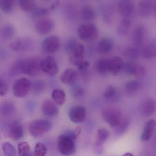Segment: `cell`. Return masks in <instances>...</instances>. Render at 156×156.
Here are the masks:
<instances>
[{"mask_svg":"<svg viewBox=\"0 0 156 156\" xmlns=\"http://www.w3.org/2000/svg\"><path fill=\"white\" fill-rule=\"evenodd\" d=\"M40 61L36 59H27L17 61L12 68V75L23 74L28 76H36L41 71Z\"/></svg>","mask_w":156,"mask_h":156,"instance_id":"cell-1","label":"cell"},{"mask_svg":"<svg viewBox=\"0 0 156 156\" xmlns=\"http://www.w3.org/2000/svg\"><path fill=\"white\" fill-rule=\"evenodd\" d=\"M76 137L72 131L60 135L58 138V148L63 155L70 156L76 152Z\"/></svg>","mask_w":156,"mask_h":156,"instance_id":"cell-2","label":"cell"},{"mask_svg":"<svg viewBox=\"0 0 156 156\" xmlns=\"http://www.w3.org/2000/svg\"><path fill=\"white\" fill-rule=\"evenodd\" d=\"M77 33L80 39L90 42L97 38L99 31L96 25L91 22H85L79 27Z\"/></svg>","mask_w":156,"mask_h":156,"instance_id":"cell-3","label":"cell"},{"mask_svg":"<svg viewBox=\"0 0 156 156\" xmlns=\"http://www.w3.org/2000/svg\"><path fill=\"white\" fill-rule=\"evenodd\" d=\"M101 115L104 121L114 128L120 124L124 117L122 112L114 107L104 108L102 112Z\"/></svg>","mask_w":156,"mask_h":156,"instance_id":"cell-4","label":"cell"},{"mask_svg":"<svg viewBox=\"0 0 156 156\" xmlns=\"http://www.w3.org/2000/svg\"><path fill=\"white\" fill-rule=\"evenodd\" d=\"M52 127L51 122L47 120H36L29 125L30 133L35 137L40 136L49 132Z\"/></svg>","mask_w":156,"mask_h":156,"instance_id":"cell-5","label":"cell"},{"mask_svg":"<svg viewBox=\"0 0 156 156\" xmlns=\"http://www.w3.org/2000/svg\"><path fill=\"white\" fill-rule=\"evenodd\" d=\"M31 86V82L27 79L25 78L18 79L13 86L14 95L18 98L25 97L28 94Z\"/></svg>","mask_w":156,"mask_h":156,"instance_id":"cell-6","label":"cell"},{"mask_svg":"<svg viewBox=\"0 0 156 156\" xmlns=\"http://www.w3.org/2000/svg\"><path fill=\"white\" fill-rule=\"evenodd\" d=\"M41 71L50 76H54L58 72V67L55 59L52 56H48L40 61Z\"/></svg>","mask_w":156,"mask_h":156,"instance_id":"cell-7","label":"cell"},{"mask_svg":"<svg viewBox=\"0 0 156 156\" xmlns=\"http://www.w3.org/2000/svg\"><path fill=\"white\" fill-rule=\"evenodd\" d=\"M60 46V40L56 35H51L45 38L42 43V48L45 53L52 54L57 52Z\"/></svg>","mask_w":156,"mask_h":156,"instance_id":"cell-8","label":"cell"},{"mask_svg":"<svg viewBox=\"0 0 156 156\" xmlns=\"http://www.w3.org/2000/svg\"><path fill=\"white\" fill-rule=\"evenodd\" d=\"M86 109L82 106H74L71 107L69 112V117L72 122L81 123L86 118Z\"/></svg>","mask_w":156,"mask_h":156,"instance_id":"cell-9","label":"cell"},{"mask_svg":"<svg viewBox=\"0 0 156 156\" xmlns=\"http://www.w3.org/2000/svg\"><path fill=\"white\" fill-rule=\"evenodd\" d=\"M55 23L52 19L44 18L39 20L35 25L36 31L39 34L46 35L53 31Z\"/></svg>","mask_w":156,"mask_h":156,"instance_id":"cell-10","label":"cell"},{"mask_svg":"<svg viewBox=\"0 0 156 156\" xmlns=\"http://www.w3.org/2000/svg\"><path fill=\"white\" fill-rule=\"evenodd\" d=\"M118 12L123 17L130 18L134 11V5L132 0H120L117 4Z\"/></svg>","mask_w":156,"mask_h":156,"instance_id":"cell-11","label":"cell"},{"mask_svg":"<svg viewBox=\"0 0 156 156\" xmlns=\"http://www.w3.org/2000/svg\"><path fill=\"white\" fill-rule=\"evenodd\" d=\"M84 48L80 44H78L69 53V61L72 65L78 66L83 62Z\"/></svg>","mask_w":156,"mask_h":156,"instance_id":"cell-12","label":"cell"},{"mask_svg":"<svg viewBox=\"0 0 156 156\" xmlns=\"http://www.w3.org/2000/svg\"><path fill=\"white\" fill-rule=\"evenodd\" d=\"M146 36V28L142 24L137 25L134 30L133 41L135 47L136 48L142 47L144 42Z\"/></svg>","mask_w":156,"mask_h":156,"instance_id":"cell-13","label":"cell"},{"mask_svg":"<svg viewBox=\"0 0 156 156\" xmlns=\"http://www.w3.org/2000/svg\"><path fill=\"white\" fill-rule=\"evenodd\" d=\"M109 72L114 75H117L122 70L124 62L121 57L113 56L107 59Z\"/></svg>","mask_w":156,"mask_h":156,"instance_id":"cell-14","label":"cell"},{"mask_svg":"<svg viewBox=\"0 0 156 156\" xmlns=\"http://www.w3.org/2000/svg\"><path fill=\"white\" fill-rule=\"evenodd\" d=\"M79 77L77 71L73 69H68L63 71L60 76V80L66 85H73L76 82Z\"/></svg>","mask_w":156,"mask_h":156,"instance_id":"cell-15","label":"cell"},{"mask_svg":"<svg viewBox=\"0 0 156 156\" xmlns=\"http://www.w3.org/2000/svg\"><path fill=\"white\" fill-rule=\"evenodd\" d=\"M43 113L48 117H55L58 113L59 109L55 103L50 100H45L43 103L42 106Z\"/></svg>","mask_w":156,"mask_h":156,"instance_id":"cell-16","label":"cell"},{"mask_svg":"<svg viewBox=\"0 0 156 156\" xmlns=\"http://www.w3.org/2000/svg\"><path fill=\"white\" fill-rule=\"evenodd\" d=\"M152 0H140L138 4V12L141 17L146 18L150 16L153 9Z\"/></svg>","mask_w":156,"mask_h":156,"instance_id":"cell-17","label":"cell"},{"mask_svg":"<svg viewBox=\"0 0 156 156\" xmlns=\"http://www.w3.org/2000/svg\"><path fill=\"white\" fill-rule=\"evenodd\" d=\"M9 136L14 140H19L24 135L23 126L18 122L12 123L9 130Z\"/></svg>","mask_w":156,"mask_h":156,"instance_id":"cell-18","label":"cell"},{"mask_svg":"<svg viewBox=\"0 0 156 156\" xmlns=\"http://www.w3.org/2000/svg\"><path fill=\"white\" fill-rule=\"evenodd\" d=\"M156 122L154 119L149 120L145 124L143 133L141 135V139L142 141H147L150 140L155 129Z\"/></svg>","mask_w":156,"mask_h":156,"instance_id":"cell-19","label":"cell"},{"mask_svg":"<svg viewBox=\"0 0 156 156\" xmlns=\"http://www.w3.org/2000/svg\"><path fill=\"white\" fill-rule=\"evenodd\" d=\"M142 113L146 117L150 116L156 112V100L150 98L146 101L142 107Z\"/></svg>","mask_w":156,"mask_h":156,"instance_id":"cell-20","label":"cell"},{"mask_svg":"<svg viewBox=\"0 0 156 156\" xmlns=\"http://www.w3.org/2000/svg\"><path fill=\"white\" fill-rule=\"evenodd\" d=\"M143 56L147 59H151L156 57V37L150 40L144 48Z\"/></svg>","mask_w":156,"mask_h":156,"instance_id":"cell-21","label":"cell"},{"mask_svg":"<svg viewBox=\"0 0 156 156\" xmlns=\"http://www.w3.org/2000/svg\"><path fill=\"white\" fill-rule=\"evenodd\" d=\"M81 18L85 22H91L95 19L96 13L92 6L89 5H85L81 10Z\"/></svg>","mask_w":156,"mask_h":156,"instance_id":"cell-22","label":"cell"},{"mask_svg":"<svg viewBox=\"0 0 156 156\" xmlns=\"http://www.w3.org/2000/svg\"><path fill=\"white\" fill-rule=\"evenodd\" d=\"M132 26V21L130 18L123 17L116 28L117 33L120 35H126L130 31Z\"/></svg>","mask_w":156,"mask_h":156,"instance_id":"cell-23","label":"cell"},{"mask_svg":"<svg viewBox=\"0 0 156 156\" xmlns=\"http://www.w3.org/2000/svg\"><path fill=\"white\" fill-rule=\"evenodd\" d=\"M105 99L112 101H116L120 98V95L117 89L112 85H110L106 88L103 94Z\"/></svg>","mask_w":156,"mask_h":156,"instance_id":"cell-24","label":"cell"},{"mask_svg":"<svg viewBox=\"0 0 156 156\" xmlns=\"http://www.w3.org/2000/svg\"><path fill=\"white\" fill-rule=\"evenodd\" d=\"M112 42L110 38L107 37L102 38L98 44V50L101 54H108L112 50Z\"/></svg>","mask_w":156,"mask_h":156,"instance_id":"cell-25","label":"cell"},{"mask_svg":"<svg viewBox=\"0 0 156 156\" xmlns=\"http://www.w3.org/2000/svg\"><path fill=\"white\" fill-rule=\"evenodd\" d=\"M141 87V83L136 80H131L126 83L125 87L126 92L129 95H132L136 94Z\"/></svg>","mask_w":156,"mask_h":156,"instance_id":"cell-26","label":"cell"},{"mask_svg":"<svg viewBox=\"0 0 156 156\" xmlns=\"http://www.w3.org/2000/svg\"><path fill=\"white\" fill-rule=\"evenodd\" d=\"M52 97L55 103L58 105H63L66 101V95L65 91L60 89L54 90L52 92Z\"/></svg>","mask_w":156,"mask_h":156,"instance_id":"cell-27","label":"cell"},{"mask_svg":"<svg viewBox=\"0 0 156 156\" xmlns=\"http://www.w3.org/2000/svg\"><path fill=\"white\" fill-rule=\"evenodd\" d=\"M96 71L100 75L105 76L109 72L107 59L101 58L98 59L95 65Z\"/></svg>","mask_w":156,"mask_h":156,"instance_id":"cell-28","label":"cell"},{"mask_svg":"<svg viewBox=\"0 0 156 156\" xmlns=\"http://www.w3.org/2000/svg\"><path fill=\"white\" fill-rule=\"evenodd\" d=\"M130 123V118L127 116H124L122 122L114 128L116 134L117 135H122L123 134L129 127Z\"/></svg>","mask_w":156,"mask_h":156,"instance_id":"cell-29","label":"cell"},{"mask_svg":"<svg viewBox=\"0 0 156 156\" xmlns=\"http://www.w3.org/2000/svg\"><path fill=\"white\" fill-rule=\"evenodd\" d=\"M15 0H0V9L5 13H9L13 10Z\"/></svg>","mask_w":156,"mask_h":156,"instance_id":"cell-30","label":"cell"},{"mask_svg":"<svg viewBox=\"0 0 156 156\" xmlns=\"http://www.w3.org/2000/svg\"><path fill=\"white\" fill-rule=\"evenodd\" d=\"M137 64L133 62H127L124 63L123 70L126 74L128 76H134L136 72Z\"/></svg>","mask_w":156,"mask_h":156,"instance_id":"cell-31","label":"cell"},{"mask_svg":"<svg viewBox=\"0 0 156 156\" xmlns=\"http://www.w3.org/2000/svg\"><path fill=\"white\" fill-rule=\"evenodd\" d=\"M110 136L109 131L105 128H100L97 132V140L95 143L103 145Z\"/></svg>","mask_w":156,"mask_h":156,"instance_id":"cell-32","label":"cell"},{"mask_svg":"<svg viewBox=\"0 0 156 156\" xmlns=\"http://www.w3.org/2000/svg\"><path fill=\"white\" fill-rule=\"evenodd\" d=\"M2 148L5 156H16V151L12 144L8 142H5L2 144Z\"/></svg>","mask_w":156,"mask_h":156,"instance_id":"cell-33","label":"cell"},{"mask_svg":"<svg viewBox=\"0 0 156 156\" xmlns=\"http://www.w3.org/2000/svg\"><path fill=\"white\" fill-rule=\"evenodd\" d=\"M1 35L4 39H10L14 34V28L10 24L4 26L1 31Z\"/></svg>","mask_w":156,"mask_h":156,"instance_id":"cell-34","label":"cell"},{"mask_svg":"<svg viewBox=\"0 0 156 156\" xmlns=\"http://www.w3.org/2000/svg\"><path fill=\"white\" fill-rule=\"evenodd\" d=\"M19 2L22 10L25 12L32 11L35 7V0H19Z\"/></svg>","mask_w":156,"mask_h":156,"instance_id":"cell-35","label":"cell"},{"mask_svg":"<svg viewBox=\"0 0 156 156\" xmlns=\"http://www.w3.org/2000/svg\"><path fill=\"white\" fill-rule=\"evenodd\" d=\"M125 56L130 59H136L138 57L139 52L137 48L135 47H128L124 51Z\"/></svg>","mask_w":156,"mask_h":156,"instance_id":"cell-36","label":"cell"},{"mask_svg":"<svg viewBox=\"0 0 156 156\" xmlns=\"http://www.w3.org/2000/svg\"><path fill=\"white\" fill-rule=\"evenodd\" d=\"M71 89L72 96L76 99L80 100L84 96V91L83 89L80 85H75Z\"/></svg>","mask_w":156,"mask_h":156,"instance_id":"cell-37","label":"cell"},{"mask_svg":"<svg viewBox=\"0 0 156 156\" xmlns=\"http://www.w3.org/2000/svg\"><path fill=\"white\" fill-rule=\"evenodd\" d=\"M50 10L46 8L36 6L32 11L33 16L35 17H41L48 14Z\"/></svg>","mask_w":156,"mask_h":156,"instance_id":"cell-38","label":"cell"},{"mask_svg":"<svg viewBox=\"0 0 156 156\" xmlns=\"http://www.w3.org/2000/svg\"><path fill=\"white\" fill-rule=\"evenodd\" d=\"M18 153L19 156H26L30 152V147L27 142H23L18 145Z\"/></svg>","mask_w":156,"mask_h":156,"instance_id":"cell-39","label":"cell"},{"mask_svg":"<svg viewBox=\"0 0 156 156\" xmlns=\"http://www.w3.org/2000/svg\"><path fill=\"white\" fill-rule=\"evenodd\" d=\"M48 148L43 143H38L36 145L34 149L35 156H45L47 153Z\"/></svg>","mask_w":156,"mask_h":156,"instance_id":"cell-40","label":"cell"},{"mask_svg":"<svg viewBox=\"0 0 156 156\" xmlns=\"http://www.w3.org/2000/svg\"><path fill=\"white\" fill-rule=\"evenodd\" d=\"M78 43L76 40L74 39H70L67 41L66 45V49L69 53L76 46Z\"/></svg>","mask_w":156,"mask_h":156,"instance_id":"cell-41","label":"cell"},{"mask_svg":"<svg viewBox=\"0 0 156 156\" xmlns=\"http://www.w3.org/2000/svg\"><path fill=\"white\" fill-rule=\"evenodd\" d=\"M146 74V69L144 67L141 65H137L136 72L134 76L138 78L144 77Z\"/></svg>","mask_w":156,"mask_h":156,"instance_id":"cell-42","label":"cell"},{"mask_svg":"<svg viewBox=\"0 0 156 156\" xmlns=\"http://www.w3.org/2000/svg\"><path fill=\"white\" fill-rule=\"evenodd\" d=\"M7 85L3 79L0 77V95L3 96L6 94L7 90Z\"/></svg>","mask_w":156,"mask_h":156,"instance_id":"cell-43","label":"cell"},{"mask_svg":"<svg viewBox=\"0 0 156 156\" xmlns=\"http://www.w3.org/2000/svg\"><path fill=\"white\" fill-rule=\"evenodd\" d=\"M44 88V84L41 81H37L34 83V88L37 92L41 91Z\"/></svg>","mask_w":156,"mask_h":156,"instance_id":"cell-44","label":"cell"},{"mask_svg":"<svg viewBox=\"0 0 156 156\" xmlns=\"http://www.w3.org/2000/svg\"><path fill=\"white\" fill-rule=\"evenodd\" d=\"M89 66H90V63L89 62L87 61H85V62L83 61L82 63L78 66V69L80 72H84L87 70L88 68L89 67Z\"/></svg>","mask_w":156,"mask_h":156,"instance_id":"cell-45","label":"cell"},{"mask_svg":"<svg viewBox=\"0 0 156 156\" xmlns=\"http://www.w3.org/2000/svg\"><path fill=\"white\" fill-rule=\"evenodd\" d=\"M81 131V128L80 126H77L76 128H75L72 132H73V134L76 137H77L79 136V135L80 134Z\"/></svg>","mask_w":156,"mask_h":156,"instance_id":"cell-46","label":"cell"},{"mask_svg":"<svg viewBox=\"0 0 156 156\" xmlns=\"http://www.w3.org/2000/svg\"><path fill=\"white\" fill-rule=\"evenodd\" d=\"M122 156H134V155L131 153H127L124 154Z\"/></svg>","mask_w":156,"mask_h":156,"instance_id":"cell-47","label":"cell"},{"mask_svg":"<svg viewBox=\"0 0 156 156\" xmlns=\"http://www.w3.org/2000/svg\"><path fill=\"white\" fill-rule=\"evenodd\" d=\"M26 156H35L33 154L32 152H30Z\"/></svg>","mask_w":156,"mask_h":156,"instance_id":"cell-48","label":"cell"},{"mask_svg":"<svg viewBox=\"0 0 156 156\" xmlns=\"http://www.w3.org/2000/svg\"><path fill=\"white\" fill-rule=\"evenodd\" d=\"M43 1H49V0H43Z\"/></svg>","mask_w":156,"mask_h":156,"instance_id":"cell-49","label":"cell"}]
</instances>
